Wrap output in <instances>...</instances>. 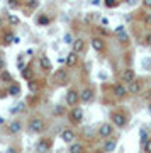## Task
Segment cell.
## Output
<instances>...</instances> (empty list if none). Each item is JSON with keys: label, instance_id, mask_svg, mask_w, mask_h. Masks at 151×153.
Masks as SVG:
<instances>
[{"label": "cell", "instance_id": "6da1fadb", "mask_svg": "<svg viewBox=\"0 0 151 153\" xmlns=\"http://www.w3.org/2000/svg\"><path fill=\"white\" fill-rule=\"evenodd\" d=\"M44 128H46V124H44L43 119H39V117H34V119L29 121V131L34 133V134H39V133L44 131Z\"/></svg>", "mask_w": 151, "mask_h": 153}, {"label": "cell", "instance_id": "7a4b0ae2", "mask_svg": "<svg viewBox=\"0 0 151 153\" xmlns=\"http://www.w3.org/2000/svg\"><path fill=\"white\" fill-rule=\"evenodd\" d=\"M54 82L58 83V85H65L66 82H68V71L65 70V68H59V70L54 71Z\"/></svg>", "mask_w": 151, "mask_h": 153}, {"label": "cell", "instance_id": "3957f363", "mask_svg": "<svg viewBox=\"0 0 151 153\" xmlns=\"http://www.w3.org/2000/svg\"><path fill=\"white\" fill-rule=\"evenodd\" d=\"M70 119H71V123H75V124L81 123V119H83V109L73 105V109L70 111Z\"/></svg>", "mask_w": 151, "mask_h": 153}, {"label": "cell", "instance_id": "277c9868", "mask_svg": "<svg viewBox=\"0 0 151 153\" xmlns=\"http://www.w3.org/2000/svg\"><path fill=\"white\" fill-rule=\"evenodd\" d=\"M78 100H80V94L76 92V90H68V94H66V102H68V105H76L78 104Z\"/></svg>", "mask_w": 151, "mask_h": 153}, {"label": "cell", "instance_id": "5b68a950", "mask_svg": "<svg viewBox=\"0 0 151 153\" xmlns=\"http://www.w3.org/2000/svg\"><path fill=\"white\" fill-rule=\"evenodd\" d=\"M112 123L115 126H119V128H122V126H126V123H127V117H126L122 112H112Z\"/></svg>", "mask_w": 151, "mask_h": 153}, {"label": "cell", "instance_id": "8992f818", "mask_svg": "<svg viewBox=\"0 0 151 153\" xmlns=\"http://www.w3.org/2000/svg\"><path fill=\"white\" fill-rule=\"evenodd\" d=\"M61 140H63V141L65 143H73L75 141V138H76V134H75V131H73V129H63V131H61Z\"/></svg>", "mask_w": 151, "mask_h": 153}, {"label": "cell", "instance_id": "52a82bcc", "mask_svg": "<svg viewBox=\"0 0 151 153\" xmlns=\"http://www.w3.org/2000/svg\"><path fill=\"white\" fill-rule=\"evenodd\" d=\"M98 134H100L102 138H109L110 134H112V124H109V123L100 124V128H98Z\"/></svg>", "mask_w": 151, "mask_h": 153}, {"label": "cell", "instance_id": "ba28073f", "mask_svg": "<svg viewBox=\"0 0 151 153\" xmlns=\"http://www.w3.org/2000/svg\"><path fill=\"white\" fill-rule=\"evenodd\" d=\"M127 92H129V90H127V88H126L124 85H122V83H117V85L114 87V95H115L117 99L126 97V95H127Z\"/></svg>", "mask_w": 151, "mask_h": 153}, {"label": "cell", "instance_id": "9c48e42d", "mask_svg": "<svg viewBox=\"0 0 151 153\" xmlns=\"http://www.w3.org/2000/svg\"><path fill=\"white\" fill-rule=\"evenodd\" d=\"M136 78V73H134V70H131V68H127V70H124L122 71V82L124 83H131L132 80Z\"/></svg>", "mask_w": 151, "mask_h": 153}, {"label": "cell", "instance_id": "30bf717a", "mask_svg": "<svg viewBox=\"0 0 151 153\" xmlns=\"http://www.w3.org/2000/svg\"><path fill=\"white\" fill-rule=\"evenodd\" d=\"M93 99V90L92 88H85V90H81L80 94V100L81 102H92Z\"/></svg>", "mask_w": 151, "mask_h": 153}, {"label": "cell", "instance_id": "8fae6325", "mask_svg": "<svg viewBox=\"0 0 151 153\" xmlns=\"http://www.w3.org/2000/svg\"><path fill=\"white\" fill-rule=\"evenodd\" d=\"M36 150H38V152H49V150H51V141L43 138V140L36 145Z\"/></svg>", "mask_w": 151, "mask_h": 153}, {"label": "cell", "instance_id": "7c38bea8", "mask_svg": "<svg viewBox=\"0 0 151 153\" xmlns=\"http://www.w3.org/2000/svg\"><path fill=\"white\" fill-rule=\"evenodd\" d=\"M71 48L75 53H83V49H85V41L83 39H75L73 43H71Z\"/></svg>", "mask_w": 151, "mask_h": 153}, {"label": "cell", "instance_id": "4fadbf2b", "mask_svg": "<svg viewBox=\"0 0 151 153\" xmlns=\"http://www.w3.org/2000/svg\"><path fill=\"white\" fill-rule=\"evenodd\" d=\"M92 48L97 51V53H102L104 49H105V44H104V41L100 38H93L92 39Z\"/></svg>", "mask_w": 151, "mask_h": 153}, {"label": "cell", "instance_id": "5bb4252c", "mask_svg": "<svg viewBox=\"0 0 151 153\" xmlns=\"http://www.w3.org/2000/svg\"><path fill=\"white\" fill-rule=\"evenodd\" d=\"M78 53H75V51H71V53H68V56H66V60H65V63H66V66H75L76 65V61H78Z\"/></svg>", "mask_w": 151, "mask_h": 153}, {"label": "cell", "instance_id": "9a60e30c", "mask_svg": "<svg viewBox=\"0 0 151 153\" xmlns=\"http://www.w3.org/2000/svg\"><path fill=\"white\" fill-rule=\"evenodd\" d=\"M7 94H9L10 97H17V95L21 94V87H19L16 82H12V83H10V87L7 88Z\"/></svg>", "mask_w": 151, "mask_h": 153}, {"label": "cell", "instance_id": "2e32d148", "mask_svg": "<svg viewBox=\"0 0 151 153\" xmlns=\"http://www.w3.org/2000/svg\"><path fill=\"white\" fill-rule=\"evenodd\" d=\"M115 34L119 36V39H121V41H124V43H127V41H129V38H127V34H126L124 26H117V27H115Z\"/></svg>", "mask_w": 151, "mask_h": 153}, {"label": "cell", "instance_id": "e0dca14e", "mask_svg": "<svg viewBox=\"0 0 151 153\" xmlns=\"http://www.w3.org/2000/svg\"><path fill=\"white\" fill-rule=\"evenodd\" d=\"M7 129H9V133H10V134H17V133L22 129V124L19 123V121H14V123H10V124H9V128H7Z\"/></svg>", "mask_w": 151, "mask_h": 153}, {"label": "cell", "instance_id": "ac0fdd59", "mask_svg": "<svg viewBox=\"0 0 151 153\" xmlns=\"http://www.w3.org/2000/svg\"><path fill=\"white\" fill-rule=\"evenodd\" d=\"M14 41H16V36H14V33H12V31L5 33V34H4V38H2V44H5V46L12 44Z\"/></svg>", "mask_w": 151, "mask_h": 153}, {"label": "cell", "instance_id": "d6986e66", "mask_svg": "<svg viewBox=\"0 0 151 153\" xmlns=\"http://www.w3.org/2000/svg\"><path fill=\"white\" fill-rule=\"evenodd\" d=\"M39 65H41V68L43 70H51V61H49L48 56H39Z\"/></svg>", "mask_w": 151, "mask_h": 153}, {"label": "cell", "instance_id": "ffe728a7", "mask_svg": "<svg viewBox=\"0 0 151 153\" xmlns=\"http://www.w3.org/2000/svg\"><path fill=\"white\" fill-rule=\"evenodd\" d=\"M129 92L134 94V95H136V94H139L141 92V83L136 82V80H132V82L129 83Z\"/></svg>", "mask_w": 151, "mask_h": 153}, {"label": "cell", "instance_id": "44dd1931", "mask_svg": "<svg viewBox=\"0 0 151 153\" xmlns=\"http://www.w3.org/2000/svg\"><path fill=\"white\" fill-rule=\"evenodd\" d=\"M115 146H117V141H115V140L105 141V145H104V152H114V150H115Z\"/></svg>", "mask_w": 151, "mask_h": 153}, {"label": "cell", "instance_id": "7402d4cb", "mask_svg": "<svg viewBox=\"0 0 151 153\" xmlns=\"http://www.w3.org/2000/svg\"><path fill=\"white\" fill-rule=\"evenodd\" d=\"M83 152V145L81 143H71L70 145V153H80Z\"/></svg>", "mask_w": 151, "mask_h": 153}, {"label": "cell", "instance_id": "603a6c76", "mask_svg": "<svg viewBox=\"0 0 151 153\" xmlns=\"http://www.w3.org/2000/svg\"><path fill=\"white\" fill-rule=\"evenodd\" d=\"M21 75H22V78H26V80H33V71H31V68H29V66L22 68Z\"/></svg>", "mask_w": 151, "mask_h": 153}, {"label": "cell", "instance_id": "cb8c5ba5", "mask_svg": "<svg viewBox=\"0 0 151 153\" xmlns=\"http://www.w3.org/2000/svg\"><path fill=\"white\" fill-rule=\"evenodd\" d=\"M0 78H2L4 82H7V83H12V75L9 73V71H5V70H2V75H0Z\"/></svg>", "mask_w": 151, "mask_h": 153}, {"label": "cell", "instance_id": "d4e9b609", "mask_svg": "<svg viewBox=\"0 0 151 153\" xmlns=\"http://www.w3.org/2000/svg\"><path fill=\"white\" fill-rule=\"evenodd\" d=\"M29 88H31V92H38L39 90V85L36 80H29Z\"/></svg>", "mask_w": 151, "mask_h": 153}, {"label": "cell", "instance_id": "484cf974", "mask_svg": "<svg viewBox=\"0 0 151 153\" xmlns=\"http://www.w3.org/2000/svg\"><path fill=\"white\" fill-rule=\"evenodd\" d=\"M38 7H39L38 0H29V4H27V9H29V10H34V9H38Z\"/></svg>", "mask_w": 151, "mask_h": 153}, {"label": "cell", "instance_id": "4316f807", "mask_svg": "<svg viewBox=\"0 0 151 153\" xmlns=\"http://www.w3.org/2000/svg\"><path fill=\"white\" fill-rule=\"evenodd\" d=\"M117 5H119V0H105V7H109V9H114Z\"/></svg>", "mask_w": 151, "mask_h": 153}, {"label": "cell", "instance_id": "83f0119b", "mask_svg": "<svg viewBox=\"0 0 151 153\" xmlns=\"http://www.w3.org/2000/svg\"><path fill=\"white\" fill-rule=\"evenodd\" d=\"M54 114L56 116H63L65 114V107H63V105H56V107H54Z\"/></svg>", "mask_w": 151, "mask_h": 153}, {"label": "cell", "instance_id": "f1b7e54d", "mask_svg": "<svg viewBox=\"0 0 151 153\" xmlns=\"http://www.w3.org/2000/svg\"><path fill=\"white\" fill-rule=\"evenodd\" d=\"M143 150H144V152H148V153H151V138H148V140H146V143L143 145Z\"/></svg>", "mask_w": 151, "mask_h": 153}, {"label": "cell", "instance_id": "f546056e", "mask_svg": "<svg viewBox=\"0 0 151 153\" xmlns=\"http://www.w3.org/2000/svg\"><path fill=\"white\" fill-rule=\"evenodd\" d=\"M9 22H10L12 26H19V17H16V16H9Z\"/></svg>", "mask_w": 151, "mask_h": 153}, {"label": "cell", "instance_id": "4dcf8cb0", "mask_svg": "<svg viewBox=\"0 0 151 153\" xmlns=\"http://www.w3.org/2000/svg\"><path fill=\"white\" fill-rule=\"evenodd\" d=\"M21 109H24V104H19V105H16V107H12L10 114H17V112H21Z\"/></svg>", "mask_w": 151, "mask_h": 153}, {"label": "cell", "instance_id": "1f68e13d", "mask_svg": "<svg viewBox=\"0 0 151 153\" xmlns=\"http://www.w3.org/2000/svg\"><path fill=\"white\" fill-rule=\"evenodd\" d=\"M63 41H65L66 44H71V43H73V36H71L70 33H66V34H65V38H63Z\"/></svg>", "mask_w": 151, "mask_h": 153}, {"label": "cell", "instance_id": "d6a6232c", "mask_svg": "<svg viewBox=\"0 0 151 153\" xmlns=\"http://www.w3.org/2000/svg\"><path fill=\"white\" fill-rule=\"evenodd\" d=\"M9 7L10 9H17V7H21V4H19V0H9Z\"/></svg>", "mask_w": 151, "mask_h": 153}, {"label": "cell", "instance_id": "836d02e7", "mask_svg": "<svg viewBox=\"0 0 151 153\" xmlns=\"http://www.w3.org/2000/svg\"><path fill=\"white\" fill-rule=\"evenodd\" d=\"M146 140H148V133H146L144 129H141V143L144 145V143H146Z\"/></svg>", "mask_w": 151, "mask_h": 153}, {"label": "cell", "instance_id": "e575fe53", "mask_svg": "<svg viewBox=\"0 0 151 153\" xmlns=\"http://www.w3.org/2000/svg\"><path fill=\"white\" fill-rule=\"evenodd\" d=\"M5 68V58H4V55H0V71Z\"/></svg>", "mask_w": 151, "mask_h": 153}, {"label": "cell", "instance_id": "d590c367", "mask_svg": "<svg viewBox=\"0 0 151 153\" xmlns=\"http://www.w3.org/2000/svg\"><path fill=\"white\" fill-rule=\"evenodd\" d=\"M38 22H39V24H48V22H49V19H48V17H39V19H38Z\"/></svg>", "mask_w": 151, "mask_h": 153}, {"label": "cell", "instance_id": "8d00e7d4", "mask_svg": "<svg viewBox=\"0 0 151 153\" xmlns=\"http://www.w3.org/2000/svg\"><path fill=\"white\" fill-rule=\"evenodd\" d=\"M144 24H148V26H151V14H148V16H144Z\"/></svg>", "mask_w": 151, "mask_h": 153}, {"label": "cell", "instance_id": "74e56055", "mask_svg": "<svg viewBox=\"0 0 151 153\" xmlns=\"http://www.w3.org/2000/svg\"><path fill=\"white\" fill-rule=\"evenodd\" d=\"M143 5H144L146 9H151V0H143Z\"/></svg>", "mask_w": 151, "mask_h": 153}, {"label": "cell", "instance_id": "f35d334b", "mask_svg": "<svg viewBox=\"0 0 151 153\" xmlns=\"http://www.w3.org/2000/svg\"><path fill=\"white\" fill-rule=\"evenodd\" d=\"M144 43H146V44H150V46H151V34H148V36L144 38Z\"/></svg>", "mask_w": 151, "mask_h": 153}, {"label": "cell", "instance_id": "ab89813d", "mask_svg": "<svg viewBox=\"0 0 151 153\" xmlns=\"http://www.w3.org/2000/svg\"><path fill=\"white\" fill-rule=\"evenodd\" d=\"M126 4H127V5H136L138 0H126Z\"/></svg>", "mask_w": 151, "mask_h": 153}, {"label": "cell", "instance_id": "60d3db41", "mask_svg": "<svg viewBox=\"0 0 151 153\" xmlns=\"http://www.w3.org/2000/svg\"><path fill=\"white\" fill-rule=\"evenodd\" d=\"M102 24H104V26H107V24H109V19H105V17H104V19H102Z\"/></svg>", "mask_w": 151, "mask_h": 153}, {"label": "cell", "instance_id": "b9f144b4", "mask_svg": "<svg viewBox=\"0 0 151 153\" xmlns=\"http://www.w3.org/2000/svg\"><path fill=\"white\" fill-rule=\"evenodd\" d=\"M92 4H93V5H98V4H100V0H93Z\"/></svg>", "mask_w": 151, "mask_h": 153}, {"label": "cell", "instance_id": "7bdbcfd3", "mask_svg": "<svg viewBox=\"0 0 151 153\" xmlns=\"http://www.w3.org/2000/svg\"><path fill=\"white\" fill-rule=\"evenodd\" d=\"M2 24H4V21H2V17H0V27H2Z\"/></svg>", "mask_w": 151, "mask_h": 153}]
</instances>
